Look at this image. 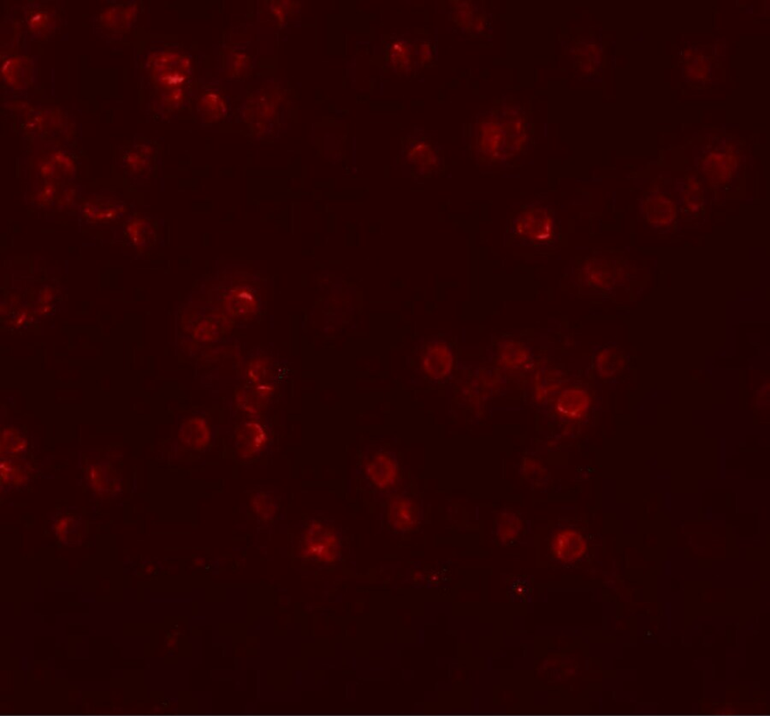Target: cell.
<instances>
[{"mask_svg": "<svg viewBox=\"0 0 770 716\" xmlns=\"http://www.w3.org/2000/svg\"><path fill=\"white\" fill-rule=\"evenodd\" d=\"M252 505L256 514L261 518H271L275 513V504L271 498L265 496L264 493H260L258 496L255 497L252 500Z\"/></svg>", "mask_w": 770, "mask_h": 716, "instance_id": "obj_32", "label": "cell"}, {"mask_svg": "<svg viewBox=\"0 0 770 716\" xmlns=\"http://www.w3.org/2000/svg\"><path fill=\"white\" fill-rule=\"evenodd\" d=\"M552 553L556 559L573 562L585 556L587 546L580 534L573 530H564L556 534L552 540Z\"/></svg>", "mask_w": 770, "mask_h": 716, "instance_id": "obj_7", "label": "cell"}, {"mask_svg": "<svg viewBox=\"0 0 770 716\" xmlns=\"http://www.w3.org/2000/svg\"><path fill=\"white\" fill-rule=\"evenodd\" d=\"M580 72L584 76L592 74L602 61L600 49L596 45L582 44L576 48Z\"/></svg>", "mask_w": 770, "mask_h": 716, "instance_id": "obj_21", "label": "cell"}, {"mask_svg": "<svg viewBox=\"0 0 770 716\" xmlns=\"http://www.w3.org/2000/svg\"><path fill=\"white\" fill-rule=\"evenodd\" d=\"M53 187H51L50 185L47 186L46 189H45L44 191H42V193L40 194L41 202H42V200L48 199L50 197H51V196H53Z\"/></svg>", "mask_w": 770, "mask_h": 716, "instance_id": "obj_35", "label": "cell"}, {"mask_svg": "<svg viewBox=\"0 0 770 716\" xmlns=\"http://www.w3.org/2000/svg\"><path fill=\"white\" fill-rule=\"evenodd\" d=\"M645 213L650 224L669 225L677 215V207L671 199L663 194L650 198L645 203Z\"/></svg>", "mask_w": 770, "mask_h": 716, "instance_id": "obj_12", "label": "cell"}, {"mask_svg": "<svg viewBox=\"0 0 770 716\" xmlns=\"http://www.w3.org/2000/svg\"><path fill=\"white\" fill-rule=\"evenodd\" d=\"M453 358L446 344L433 342L426 345L421 356L423 372L433 379H443L451 373Z\"/></svg>", "mask_w": 770, "mask_h": 716, "instance_id": "obj_4", "label": "cell"}, {"mask_svg": "<svg viewBox=\"0 0 770 716\" xmlns=\"http://www.w3.org/2000/svg\"><path fill=\"white\" fill-rule=\"evenodd\" d=\"M500 359L510 368H519L528 360V353L521 344L508 342L500 349Z\"/></svg>", "mask_w": 770, "mask_h": 716, "instance_id": "obj_25", "label": "cell"}, {"mask_svg": "<svg viewBox=\"0 0 770 716\" xmlns=\"http://www.w3.org/2000/svg\"><path fill=\"white\" fill-rule=\"evenodd\" d=\"M301 551L307 559L332 564L339 556V539L331 527L312 523L304 532Z\"/></svg>", "mask_w": 770, "mask_h": 716, "instance_id": "obj_2", "label": "cell"}, {"mask_svg": "<svg viewBox=\"0 0 770 716\" xmlns=\"http://www.w3.org/2000/svg\"><path fill=\"white\" fill-rule=\"evenodd\" d=\"M586 267V279L590 284L600 288H606L613 282V271L609 263L603 259H596L588 263Z\"/></svg>", "mask_w": 770, "mask_h": 716, "instance_id": "obj_20", "label": "cell"}, {"mask_svg": "<svg viewBox=\"0 0 770 716\" xmlns=\"http://www.w3.org/2000/svg\"><path fill=\"white\" fill-rule=\"evenodd\" d=\"M178 437L188 449L200 450L208 445L211 440V433L207 421L202 417H195L186 420L181 425Z\"/></svg>", "mask_w": 770, "mask_h": 716, "instance_id": "obj_11", "label": "cell"}, {"mask_svg": "<svg viewBox=\"0 0 770 716\" xmlns=\"http://www.w3.org/2000/svg\"><path fill=\"white\" fill-rule=\"evenodd\" d=\"M419 53H421V61L423 66L430 65L433 61V55H432L430 45L423 44L419 46Z\"/></svg>", "mask_w": 770, "mask_h": 716, "instance_id": "obj_34", "label": "cell"}, {"mask_svg": "<svg viewBox=\"0 0 770 716\" xmlns=\"http://www.w3.org/2000/svg\"><path fill=\"white\" fill-rule=\"evenodd\" d=\"M267 433L256 423H247L240 427L235 439L239 457L250 459L258 455L267 442Z\"/></svg>", "mask_w": 770, "mask_h": 716, "instance_id": "obj_9", "label": "cell"}, {"mask_svg": "<svg viewBox=\"0 0 770 716\" xmlns=\"http://www.w3.org/2000/svg\"><path fill=\"white\" fill-rule=\"evenodd\" d=\"M366 474L379 489H389L396 484L399 469L393 455L387 452H376L368 459Z\"/></svg>", "mask_w": 770, "mask_h": 716, "instance_id": "obj_5", "label": "cell"}, {"mask_svg": "<svg viewBox=\"0 0 770 716\" xmlns=\"http://www.w3.org/2000/svg\"><path fill=\"white\" fill-rule=\"evenodd\" d=\"M590 398L584 390H568L558 400V409L560 415L568 419H578L587 412L590 406Z\"/></svg>", "mask_w": 770, "mask_h": 716, "instance_id": "obj_14", "label": "cell"}, {"mask_svg": "<svg viewBox=\"0 0 770 716\" xmlns=\"http://www.w3.org/2000/svg\"><path fill=\"white\" fill-rule=\"evenodd\" d=\"M703 194L701 191V185L697 182H690L684 193V204L688 211L697 212L703 203Z\"/></svg>", "mask_w": 770, "mask_h": 716, "instance_id": "obj_31", "label": "cell"}, {"mask_svg": "<svg viewBox=\"0 0 770 716\" xmlns=\"http://www.w3.org/2000/svg\"><path fill=\"white\" fill-rule=\"evenodd\" d=\"M1 484L6 487H19L28 482L30 467L27 463L3 460L1 462Z\"/></svg>", "mask_w": 770, "mask_h": 716, "instance_id": "obj_17", "label": "cell"}, {"mask_svg": "<svg viewBox=\"0 0 770 716\" xmlns=\"http://www.w3.org/2000/svg\"><path fill=\"white\" fill-rule=\"evenodd\" d=\"M701 170L710 182L724 185L733 177L737 169V159L727 153L710 152L701 161Z\"/></svg>", "mask_w": 770, "mask_h": 716, "instance_id": "obj_6", "label": "cell"}, {"mask_svg": "<svg viewBox=\"0 0 770 716\" xmlns=\"http://www.w3.org/2000/svg\"><path fill=\"white\" fill-rule=\"evenodd\" d=\"M487 23V18L486 14H479L473 19L472 27L470 28V33H483L485 31Z\"/></svg>", "mask_w": 770, "mask_h": 716, "instance_id": "obj_33", "label": "cell"}, {"mask_svg": "<svg viewBox=\"0 0 770 716\" xmlns=\"http://www.w3.org/2000/svg\"><path fill=\"white\" fill-rule=\"evenodd\" d=\"M595 365L602 378H610L622 372L626 365V359L623 352L618 348H605L598 353Z\"/></svg>", "mask_w": 770, "mask_h": 716, "instance_id": "obj_16", "label": "cell"}, {"mask_svg": "<svg viewBox=\"0 0 770 716\" xmlns=\"http://www.w3.org/2000/svg\"><path fill=\"white\" fill-rule=\"evenodd\" d=\"M26 447V442L16 430L12 428L4 430L1 435V455H15Z\"/></svg>", "mask_w": 770, "mask_h": 716, "instance_id": "obj_26", "label": "cell"}, {"mask_svg": "<svg viewBox=\"0 0 770 716\" xmlns=\"http://www.w3.org/2000/svg\"><path fill=\"white\" fill-rule=\"evenodd\" d=\"M406 159L414 167L426 173L435 172L440 166L438 153L426 142L414 143L406 152Z\"/></svg>", "mask_w": 770, "mask_h": 716, "instance_id": "obj_15", "label": "cell"}, {"mask_svg": "<svg viewBox=\"0 0 770 716\" xmlns=\"http://www.w3.org/2000/svg\"><path fill=\"white\" fill-rule=\"evenodd\" d=\"M525 118L516 110H505L503 117H490L479 121L477 130L478 155L490 163L513 159L523 151L526 144Z\"/></svg>", "mask_w": 770, "mask_h": 716, "instance_id": "obj_1", "label": "cell"}, {"mask_svg": "<svg viewBox=\"0 0 770 716\" xmlns=\"http://www.w3.org/2000/svg\"><path fill=\"white\" fill-rule=\"evenodd\" d=\"M412 51L409 46L404 42L395 41L389 46L387 53V61L392 69L405 72L409 70L412 61Z\"/></svg>", "mask_w": 770, "mask_h": 716, "instance_id": "obj_22", "label": "cell"}, {"mask_svg": "<svg viewBox=\"0 0 770 716\" xmlns=\"http://www.w3.org/2000/svg\"><path fill=\"white\" fill-rule=\"evenodd\" d=\"M220 317H210L205 319H202L198 325H197L192 331V336L196 339L201 341H212L216 339L225 333V326L226 325L224 321H221Z\"/></svg>", "mask_w": 770, "mask_h": 716, "instance_id": "obj_23", "label": "cell"}, {"mask_svg": "<svg viewBox=\"0 0 770 716\" xmlns=\"http://www.w3.org/2000/svg\"><path fill=\"white\" fill-rule=\"evenodd\" d=\"M134 7H115L103 14L102 23L106 27L114 31H124L130 26L135 18Z\"/></svg>", "mask_w": 770, "mask_h": 716, "instance_id": "obj_19", "label": "cell"}, {"mask_svg": "<svg viewBox=\"0 0 770 716\" xmlns=\"http://www.w3.org/2000/svg\"><path fill=\"white\" fill-rule=\"evenodd\" d=\"M25 72L23 63L19 58H11L3 67V74L12 86H24Z\"/></svg>", "mask_w": 770, "mask_h": 716, "instance_id": "obj_28", "label": "cell"}, {"mask_svg": "<svg viewBox=\"0 0 770 716\" xmlns=\"http://www.w3.org/2000/svg\"><path fill=\"white\" fill-rule=\"evenodd\" d=\"M684 69L689 79L692 81H704L708 78L709 63L701 53L689 51L684 57Z\"/></svg>", "mask_w": 770, "mask_h": 716, "instance_id": "obj_24", "label": "cell"}, {"mask_svg": "<svg viewBox=\"0 0 770 716\" xmlns=\"http://www.w3.org/2000/svg\"><path fill=\"white\" fill-rule=\"evenodd\" d=\"M259 302L254 291L248 288H235L225 300V308L231 316L248 319L258 310Z\"/></svg>", "mask_w": 770, "mask_h": 716, "instance_id": "obj_10", "label": "cell"}, {"mask_svg": "<svg viewBox=\"0 0 770 716\" xmlns=\"http://www.w3.org/2000/svg\"><path fill=\"white\" fill-rule=\"evenodd\" d=\"M452 5L455 11L456 24L469 32L474 19L472 4L470 1H453Z\"/></svg>", "mask_w": 770, "mask_h": 716, "instance_id": "obj_27", "label": "cell"}, {"mask_svg": "<svg viewBox=\"0 0 770 716\" xmlns=\"http://www.w3.org/2000/svg\"><path fill=\"white\" fill-rule=\"evenodd\" d=\"M388 519L392 527L397 531L413 530L419 522L417 506L409 498H391L388 505Z\"/></svg>", "mask_w": 770, "mask_h": 716, "instance_id": "obj_8", "label": "cell"}, {"mask_svg": "<svg viewBox=\"0 0 770 716\" xmlns=\"http://www.w3.org/2000/svg\"><path fill=\"white\" fill-rule=\"evenodd\" d=\"M87 480L89 487L102 497H109L120 491L118 477L111 469L93 465L88 468Z\"/></svg>", "mask_w": 770, "mask_h": 716, "instance_id": "obj_13", "label": "cell"}, {"mask_svg": "<svg viewBox=\"0 0 770 716\" xmlns=\"http://www.w3.org/2000/svg\"><path fill=\"white\" fill-rule=\"evenodd\" d=\"M54 23L53 16L47 11H34L30 14L29 25L33 31L37 33H46L50 31Z\"/></svg>", "mask_w": 770, "mask_h": 716, "instance_id": "obj_30", "label": "cell"}, {"mask_svg": "<svg viewBox=\"0 0 770 716\" xmlns=\"http://www.w3.org/2000/svg\"><path fill=\"white\" fill-rule=\"evenodd\" d=\"M521 524L515 515H503L498 523V536L503 541H510L515 538L520 531Z\"/></svg>", "mask_w": 770, "mask_h": 716, "instance_id": "obj_29", "label": "cell"}, {"mask_svg": "<svg viewBox=\"0 0 770 716\" xmlns=\"http://www.w3.org/2000/svg\"><path fill=\"white\" fill-rule=\"evenodd\" d=\"M174 57L173 55H170V65H158L157 63L153 65L156 67V69L153 70V74L156 76L158 82L165 86L178 84L185 78L184 76L185 71H183V68L186 67V65H183V61H180L178 56H175L173 62Z\"/></svg>", "mask_w": 770, "mask_h": 716, "instance_id": "obj_18", "label": "cell"}, {"mask_svg": "<svg viewBox=\"0 0 770 716\" xmlns=\"http://www.w3.org/2000/svg\"><path fill=\"white\" fill-rule=\"evenodd\" d=\"M53 170L54 169L53 165H51V164H45L42 166L41 173L43 176L45 177L51 176V175L53 173Z\"/></svg>", "mask_w": 770, "mask_h": 716, "instance_id": "obj_36", "label": "cell"}, {"mask_svg": "<svg viewBox=\"0 0 770 716\" xmlns=\"http://www.w3.org/2000/svg\"><path fill=\"white\" fill-rule=\"evenodd\" d=\"M554 220L545 208H526L515 217L513 233L521 240L541 242L554 237Z\"/></svg>", "mask_w": 770, "mask_h": 716, "instance_id": "obj_3", "label": "cell"}]
</instances>
